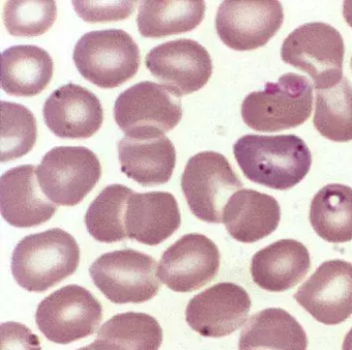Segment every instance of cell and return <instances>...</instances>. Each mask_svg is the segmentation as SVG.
<instances>
[{"label": "cell", "mask_w": 352, "mask_h": 350, "mask_svg": "<svg viewBox=\"0 0 352 350\" xmlns=\"http://www.w3.org/2000/svg\"><path fill=\"white\" fill-rule=\"evenodd\" d=\"M234 154L249 180L278 191L300 183L312 165L310 150L302 138L294 134H248L236 140Z\"/></svg>", "instance_id": "6da1fadb"}, {"label": "cell", "mask_w": 352, "mask_h": 350, "mask_svg": "<svg viewBox=\"0 0 352 350\" xmlns=\"http://www.w3.org/2000/svg\"><path fill=\"white\" fill-rule=\"evenodd\" d=\"M80 264L76 239L60 228L24 237L14 249L11 269L28 292H46L73 275Z\"/></svg>", "instance_id": "7a4b0ae2"}, {"label": "cell", "mask_w": 352, "mask_h": 350, "mask_svg": "<svg viewBox=\"0 0 352 350\" xmlns=\"http://www.w3.org/2000/svg\"><path fill=\"white\" fill-rule=\"evenodd\" d=\"M313 106V86L308 78L288 72L265 90L247 95L241 107L243 121L258 132H278L304 124Z\"/></svg>", "instance_id": "3957f363"}, {"label": "cell", "mask_w": 352, "mask_h": 350, "mask_svg": "<svg viewBox=\"0 0 352 350\" xmlns=\"http://www.w3.org/2000/svg\"><path fill=\"white\" fill-rule=\"evenodd\" d=\"M80 74L102 89H113L133 78L141 63L139 45L121 29L85 33L74 49Z\"/></svg>", "instance_id": "277c9868"}, {"label": "cell", "mask_w": 352, "mask_h": 350, "mask_svg": "<svg viewBox=\"0 0 352 350\" xmlns=\"http://www.w3.org/2000/svg\"><path fill=\"white\" fill-rule=\"evenodd\" d=\"M344 45L341 33L322 22L306 23L294 29L281 47L285 63L306 72L315 90L335 86L344 78Z\"/></svg>", "instance_id": "5b68a950"}, {"label": "cell", "mask_w": 352, "mask_h": 350, "mask_svg": "<svg viewBox=\"0 0 352 350\" xmlns=\"http://www.w3.org/2000/svg\"><path fill=\"white\" fill-rule=\"evenodd\" d=\"M96 288L115 304H140L162 288L157 263L151 255L126 248L104 253L89 268Z\"/></svg>", "instance_id": "8992f818"}, {"label": "cell", "mask_w": 352, "mask_h": 350, "mask_svg": "<svg viewBox=\"0 0 352 350\" xmlns=\"http://www.w3.org/2000/svg\"><path fill=\"white\" fill-rule=\"evenodd\" d=\"M182 115L180 98L162 84L148 80L123 91L114 105L115 121L129 137L164 135L180 123Z\"/></svg>", "instance_id": "52a82bcc"}, {"label": "cell", "mask_w": 352, "mask_h": 350, "mask_svg": "<svg viewBox=\"0 0 352 350\" xmlns=\"http://www.w3.org/2000/svg\"><path fill=\"white\" fill-rule=\"evenodd\" d=\"M181 187L191 212L199 220L220 224L226 203L243 183L223 154L201 152L187 162Z\"/></svg>", "instance_id": "ba28073f"}, {"label": "cell", "mask_w": 352, "mask_h": 350, "mask_svg": "<svg viewBox=\"0 0 352 350\" xmlns=\"http://www.w3.org/2000/svg\"><path fill=\"white\" fill-rule=\"evenodd\" d=\"M98 156L84 146H56L36 168L41 189L57 205L81 203L102 177Z\"/></svg>", "instance_id": "9c48e42d"}, {"label": "cell", "mask_w": 352, "mask_h": 350, "mask_svg": "<svg viewBox=\"0 0 352 350\" xmlns=\"http://www.w3.org/2000/svg\"><path fill=\"white\" fill-rule=\"evenodd\" d=\"M102 319V304L78 284L52 292L38 304L36 313V325L45 337L63 345L92 335Z\"/></svg>", "instance_id": "30bf717a"}, {"label": "cell", "mask_w": 352, "mask_h": 350, "mask_svg": "<svg viewBox=\"0 0 352 350\" xmlns=\"http://www.w3.org/2000/svg\"><path fill=\"white\" fill-rule=\"evenodd\" d=\"M281 2L276 0H228L218 8L216 30L224 45L234 51L263 47L281 28Z\"/></svg>", "instance_id": "8fae6325"}, {"label": "cell", "mask_w": 352, "mask_h": 350, "mask_svg": "<svg viewBox=\"0 0 352 350\" xmlns=\"http://www.w3.org/2000/svg\"><path fill=\"white\" fill-rule=\"evenodd\" d=\"M145 64L152 75L178 97L201 90L213 72L207 49L187 38L156 45L146 56Z\"/></svg>", "instance_id": "7c38bea8"}, {"label": "cell", "mask_w": 352, "mask_h": 350, "mask_svg": "<svg viewBox=\"0 0 352 350\" xmlns=\"http://www.w3.org/2000/svg\"><path fill=\"white\" fill-rule=\"evenodd\" d=\"M219 267L217 245L205 235L191 233L164 251L158 264V277L174 292H193L215 278Z\"/></svg>", "instance_id": "4fadbf2b"}, {"label": "cell", "mask_w": 352, "mask_h": 350, "mask_svg": "<svg viewBox=\"0 0 352 350\" xmlns=\"http://www.w3.org/2000/svg\"><path fill=\"white\" fill-rule=\"evenodd\" d=\"M294 299L323 325L343 323L352 314V264L342 259L321 264Z\"/></svg>", "instance_id": "5bb4252c"}, {"label": "cell", "mask_w": 352, "mask_h": 350, "mask_svg": "<svg viewBox=\"0 0 352 350\" xmlns=\"http://www.w3.org/2000/svg\"><path fill=\"white\" fill-rule=\"evenodd\" d=\"M250 308L246 290L232 282H220L193 296L185 316L189 327L199 335L221 338L246 323Z\"/></svg>", "instance_id": "9a60e30c"}, {"label": "cell", "mask_w": 352, "mask_h": 350, "mask_svg": "<svg viewBox=\"0 0 352 350\" xmlns=\"http://www.w3.org/2000/svg\"><path fill=\"white\" fill-rule=\"evenodd\" d=\"M45 124L60 138L86 139L102 127L104 108L94 93L80 84L55 90L43 107Z\"/></svg>", "instance_id": "2e32d148"}, {"label": "cell", "mask_w": 352, "mask_h": 350, "mask_svg": "<svg viewBox=\"0 0 352 350\" xmlns=\"http://www.w3.org/2000/svg\"><path fill=\"white\" fill-rule=\"evenodd\" d=\"M38 167L21 165L0 178V209L6 222L16 228H32L53 218L56 205L41 189Z\"/></svg>", "instance_id": "e0dca14e"}, {"label": "cell", "mask_w": 352, "mask_h": 350, "mask_svg": "<svg viewBox=\"0 0 352 350\" xmlns=\"http://www.w3.org/2000/svg\"><path fill=\"white\" fill-rule=\"evenodd\" d=\"M181 226L178 202L168 191L135 193L127 202L125 229L129 239L155 246Z\"/></svg>", "instance_id": "ac0fdd59"}, {"label": "cell", "mask_w": 352, "mask_h": 350, "mask_svg": "<svg viewBox=\"0 0 352 350\" xmlns=\"http://www.w3.org/2000/svg\"><path fill=\"white\" fill-rule=\"evenodd\" d=\"M310 266V253L302 243L282 239L253 255L250 272L253 281L259 288L279 292L300 283Z\"/></svg>", "instance_id": "d6986e66"}, {"label": "cell", "mask_w": 352, "mask_h": 350, "mask_svg": "<svg viewBox=\"0 0 352 350\" xmlns=\"http://www.w3.org/2000/svg\"><path fill=\"white\" fill-rule=\"evenodd\" d=\"M281 220V208L273 196L243 189L226 203L222 222L232 238L252 243L275 232Z\"/></svg>", "instance_id": "ffe728a7"}, {"label": "cell", "mask_w": 352, "mask_h": 350, "mask_svg": "<svg viewBox=\"0 0 352 350\" xmlns=\"http://www.w3.org/2000/svg\"><path fill=\"white\" fill-rule=\"evenodd\" d=\"M121 171L143 187L168 183L176 167V150L166 135L125 136L118 143Z\"/></svg>", "instance_id": "44dd1931"}, {"label": "cell", "mask_w": 352, "mask_h": 350, "mask_svg": "<svg viewBox=\"0 0 352 350\" xmlns=\"http://www.w3.org/2000/svg\"><path fill=\"white\" fill-rule=\"evenodd\" d=\"M1 58V88L12 96H36L52 80L54 62L42 47L14 45L5 49Z\"/></svg>", "instance_id": "7402d4cb"}, {"label": "cell", "mask_w": 352, "mask_h": 350, "mask_svg": "<svg viewBox=\"0 0 352 350\" xmlns=\"http://www.w3.org/2000/svg\"><path fill=\"white\" fill-rule=\"evenodd\" d=\"M308 338L300 323L281 308L263 309L241 331L239 350H307Z\"/></svg>", "instance_id": "603a6c76"}, {"label": "cell", "mask_w": 352, "mask_h": 350, "mask_svg": "<svg viewBox=\"0 0 352 350\" xmlns=\"http://www.w3.org/2000/svg\"><path fill=\"white\" fill-rule=\"evenodd\" d=\"M205 12V1L199 0H146L140 4L138 28L149 38L189 32L201 24Z\"/></svg>", "instance_id": "cb8c5ba5"}, {"label": "cell", "mask_w": 352, "mask_h": 350, "mask_svg": "<svg viewBox=\"0 0 352 350\" xmlns=\"http://www.w3.org/2000/svg\"><path fill=\"white\" fill-rule=\"evenodd\" d=\"M162 340L164 331L155 317L125 312L104 323L91 345L96 350H158Z\"/></svg>", "instance_id": "d4e9b609"}, {"label": "cell", "mask_w": 352, "mask_h": 350, "mask_svg": "<svg viewBox=\"0 0 352 350\" xmlns=\"http://www.w3.org/2000/svg\"><path fill=\"white\" fill-rule=\"evenodd\" d=\"M311 226L331 243L352 240V187L331 183L319 189L311 202Z\"/></svg>", "instance_id": "484cf974"}, {"label": "cell", "mask_w": 352, "mask_h": 350, "mask_svg": "<svg viewBox=\"0 0 352 350\" xmlns=\"http://www.w3.org/2000/svg\"><path fill=\"white\" fill-rule=\"evenodd\" d=\"M133 191L123 185H110L90 204L86 212L85 224L96 240L114 243L129 238L125 215L127 202Z\"/></svg>", "instance_id": "4316f807"}, {"label": "cell", "mask_w": 352, "mask_h": 350, "mask_svg": "<svg viewBox=\"0 0 352 350\" xmlns=\"http://www.w3.org/2000/svg\"><path fill=\"white\" fill-rule=\"evenodd\" d=\"M313 124L327 139L351 141L352 84L347 78H342L335 86L316 90Z\"/></svg>", "instance_id": "83f0119b"}, {"label": "cell", "mask_w": 352, "mask_h": 350, "mask_svg": "<svg viewBox=\"0 0 352 350\" xmlns=\"http://www.w3.org/2000/svg\"><path fill=\"white\" fill-rule=\"evenodd\" d=\"M38 138L34 113L18 103L1 101V162L28 154Z\"/></svg>", "instance_id": "f1b7e54d"}, {"label": "cell", "mask_w": 352, "mask_h": 350, "mask_svg": "<svg viewBox=\"0 0 352 350\" xmlns=\"http://www.w3.org/2000/svg\"><path fill=\"white\" fill-rule=\"evenodd\" d=\"M56 16V3L50 0H13L3 8V23L13 36H40L53 26Z\"/></svg>", "instance_id": "f546056e"}, {"label": "cell", "mask_w": 352, "mask_h": 350, "mask_svg": "<svg viewBox=\"0 0 352 350\" xmlns=\"http://www.w3.org/2000/svg\"><path fill=\"white\" fill-rule=\"evenodd\" d=\"M137 1H73L78 16L88 23L115 22L129 18Z\"/></svg>", "instance_id": "4dcf8cb0"}, {"label": "cell", "mask_w": 352, "mask_h": 350, "mask_svg": "<svg viewBox=\"0 0 352 350\" xmlns=\"http://www.w3.org/2000/svg\"><path fill=\"white\" fill-rule=\"evenodd\" d=\"M0 350H42L40 339L30 327L15 321L3 323L0 327Z\"/></svg>", "instance_id": "1f68e13d"}, {"label": "cell", "mask_w": 352, "mask_h": 350, "mask_svg": "<svg viewBox=\"0 0 352 350\" xmlns=\"http://www.w3.org/2000/svg\"><path fill=\"white\" fill-rule=\"evenodd\" d=\"M343 16L347 24L352 28V0L344 2Z\"/></svg>", "instance_id": "d6a6232c"}, {"label": "cell", "mask_w": 352, "mask_h": 350, "mask_svg": "<svg viewBox=\"0 0 352 350\" xmlns=\"http://www.w3.org/2000/svg\"><path fill=\"white\" fill-rule=\"evenodd\" d=\"M342 350H352V327L347 335L345 336V339L343 341V345H342Z\"/></svg>", "instance_id": "836d02e7"}, {"label": "cell", "mask_w": 352, "mask_h": 350, "mask_svg": "<svg viewBox=\"0 0 352 350\" xmlns=\"http://www.w3.org/2000/svg\"><path fill=\"white\" fill-rule=\"evenodd\" d=\"M77 350H96V349H94V346H92L91 344H90V345L85 346V347H82V348H80V349H77Z\"/></svg>", "instance_id": "e575fe53"}, {"label": "cell", "mask_w": 352, "mask_h": 350, "mask_svg": "<svg viewBox=\"0 0 352 350\" xmlns=\"http://www.w3.org/2000/svg\"><path fill=\"white\" fill-rule=\"evenodd\" d=\"M351 69H352V58H351Z\"/></svg>", "instance_id": "d590c367"}]
</instances>
